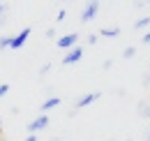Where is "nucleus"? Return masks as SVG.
I'll use <instances>...</instances> for the list:
<instances>
[{"label":"nucleus","mask_w":150,"mask_h":141,"mask_svg":"<svg viewBox=\"0 0 150 141\" xmlns=\"http://www.w3.org/2000/svg\"><path fill=\"white\" fill-rule=\"evenodd\" d=\"M134 28H136V30H143V28H150V16H143V19H139V21L134 23Z\"/></svg>","instance_id":"9"},{"label":"nucleus","mask_w":150,"mask_h":141,"mask_svg":"<svg viewBox=\"0 0 150 141\" xmlns=\"http://www.w3.org/2000/svg\"><path fill=\"white\" fill-rule=\"evenodd\" d=\"M9 93V83H0V97H5Z\"/></svg>","instance_id":"13"},{"label":"nucleus","mask_w":150,"mask_h":141,"mask_svg":"<svg viewBox=\"0 0 150 141\" xmlns=\"http://www.w3.org/2000/svg\"><path fill=\"white\" fill-rule=\"evenodd\" d=\"M134 56H136V46H125L122 58H127V60H129V58H134Z\"/></svg>","instance_id":"11"},{"label":"nucleus","mask_w":150,"mask_h":141,"mask_svg":"<svg viewBox=\"0 0 150 141\" xmlns=\"http://www.w3.org/2000/svg\"><path fill=\"white\" fill-rule=\"evenodd\" d=\"M141 42H143V44H150V30L146 33V35H143V39H141Z\"/></svg>","instance_id":"17"},{"label":"nucleus","mask_w":150,"mask_h":141,"mask_svg":"<svg viewBox=\"0 0 150 141\" xmlns=\"http://www.w3.org/2000/svg\"><path fill=\"white\" fill-rule=\"evenodd\" d=\"M60 104V97H49V100H44L42 102V113H46L49 109H53V106Z\"/></svg>","instance_id":"7"},{"label":"nucleus","mask_w":150,"mask_h":141,"mask_svg":"<svg viewBox=\"0 0 150 141\" xmlns=\"http://www.w3.org/2000/svg\"><path fill=\"white\" fill-rule=\"evenodd\" d=\"M46 37H51V39H53V37H56V28H49V30H46Z\"/></svg>","instance_id":"15"},{"label":"nucleus","mask_w":150,"mask_h":141,"mask_svg":"<svg viewBox=\"0 0 150 141\" xmlns=\"http://www.w3.org/2000/svg\"><path fill=\"white\" fill-rule=\"evenodd\" d=\"M99 35H104V37H118V35H120V28H102Z\"/></svg>","instance_id":"8"},{"label":"nucleus","mask_w":150,"mask_h":141,"mask_svg":"<svg viewBox=\"0 0 150 141\" xmlns=\"http://www.w3.org/2000/svg\"><path fill=\"white\" fill-rule=\"evenodd\" d=\"M95 42H97V35H95V33H93V35H88V44H95Z\"/></svg>","instance_id":"16"},{"label":"nucleus","mask_w":150,"mask_h":141,"mask_svg":"<svg viewBox=\"0 0 150 141\" xmlns=\"http://www.w3.org/2000/svg\"><path fill=\"white\" fill-rule=\"evenodd\" d=\"M81 58H83V46L76 44L74 49H69V51L65 53V58H62L60 63H62V65H74V63H79Z\"/></svg>","instance_id":"1"},{"label":"nucleus","mask_w":150,"mask_h":141,"mask_svg":"<svg viewBox=\"0 0 150 141\" xmlns=\"http://www.w3.org/2000/svg\"><path fill=\"white\" fill-rule=\"evenodd\" d=\"M102 97V93L97 90V93H88V95H83V97H79L76 100V109H83V106H88V104H93V102H97Z\"/></svg>","instance_id":"6"},{"label":"nucleus","mask_w":150,"mask_h":141,"mask_svg":"<svg viewBox=\"0 0 150 141\" xmlns=\"http://www.w3.org/2000/svg\"><path fill=\"white\" fill-rule=\"evenodd\" d=\"M0 134H2V120H0Z\"/></svg>","instance_id":"20"},{"label":"nucleus","mask_w":150,"mask_h":141,"mask_svg":"<svg viewBox=\"0 0 150 141\" xmlns=\"http://www.w3.org/2000/svg\"><path fill=\"white\" fill-rule=\"evenodd\" d=\"M51 70V65H49V63H46V65H44V67H42V70H39V76H44V74H46V72Z\"/></svg>","instance_id":"14"},{"label":"nucleus","mask_w":150,"mask_h":141,"mask_svg":"<svg viewBox=\"0 0 150 141\" xmlns=\"http://www.w3.org/2000/svg\"><path fill=\"white\" fill-rule=\"evenodd\" d=\"M99 12V2H88L83 9H81V21H93Z\"/></svg>","instance_id":"4"},{"label":"nucleus","mask_w":150,"mask_h":141,"mask_svg":"<svg viewBox=\"0 0 150 141\" xmlns=\"http://www.w3.org/2000/svg\"><path fill=\"white\" fill-rule=\"evenodd\" d=\"M30 37V28H23L19 35H14L12 37V44H9V49H21L23 44H25V39Z\"/></svg>","instance_id":"5"},{"label":"nucleus","mask_w":150,"mask_h":141,"mask_svg":"<svg viewBox=\"0 0 150 141\" xmlns=\"http://www.w3.org/2000/svg\"><path fill=\"white\" fill-rule=\"evenodd\" d=\"M76 42H79V35H76V33H69V35H62L60 39H56V46H58V49H67V51H69V49H74V46H76Z\"/></svg>","instance_id":"2"},{"label":"nucleus","mask_w":150,"mask_h":141,"mask_svg":"<svg viewBox=\"0 0 150 141\" xmlns=\"http://www.w3.org/2000/svg\"><path fill=\"white\" fill-rule=\"evenodd\" d=\"M148 141H150V137H148Z\"/></svg>","instance_id":"22"},{"label":"nucleus","mask_w":150,"mask_h":141,"mask_svg":"<svg viewBox=\"0 0 150 141\" xmlns=\"http://www.w3.org/2000/svg\"><path fill=\"white\" fill-rule=\"evenodd\" d=\"M9 44H12V37H0V51H2V49H9Z\"/></svg>","instance_id":"12"},{"label":"nucleus","mask_w":150,"mask_h":141,"mask_svg":"<svg viewBox=\"0 0 150 141\" xmlns=\"http://www.w3.org/2000/svg\"><path fill=\"white\" fill-rule=\"evenodd\" d=\"M65 16H67V12H65V9H60V12H58V21H62Z\"/></svg>","instance_id":"18"},{"label":"nucleus","mask_w":150,"mask_h":141,"mask_svg":"<svg viewBox=\"0 0 150 141\" xmlns=\"http://www.w3.org/2000/svg\"><path fill=\"white\" fill-rule=\"evenodd\" d=\"M0 23H2V19H0Z\"/></svg>","instance_id":"21"},{"label":"nucleus","mask_w":150,"mask_h":141,"mask_svg":"<svg viewBox=\"0 0 150 141\" xmlns=\"http://www.w3.org/2000/svg\"><path fill=\"white\" fill-rule=\"evenodd\" d=\"M46 125H49V113H39L35 120H30L28 132H30V134H35V132H39V130H44Z\"/></svg>","instance_id":"3"},{"label":"nucleus","mask_w":150,"mask_h":141,"mask_svg":"<svg viewBox=\"0 0 150 141\" xmlns=\"http://www.w3.org/2000/svg\"><path fill=\"white\" fill-rule=\"evenodd\" d=\"M139 111H141V116H143V118H150V106H148V102H141V104H139Z\"/></svg>","instance_id":"10"},{"label":"nucleus","mask_w":150,"mask_h":141,"mask_svg":"<svg viewBox=\"0 0 150 141\" xmlns=\"http://www.w3.org/2000/svg\"><path fill=\"white\" fill-rule=\"evenodd\" d=\"M23 141H37V134H28V137H25Z\"/></svg>","instance_id":"19"}]
</instances>
